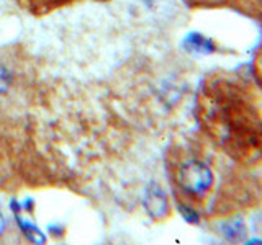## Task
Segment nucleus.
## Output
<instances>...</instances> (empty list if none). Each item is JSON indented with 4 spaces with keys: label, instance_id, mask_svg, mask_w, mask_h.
<instances>
[{
    "label": "nucleus",
    "instance_id": "2",
    "mask_svg": "<svg viewBox=\"0 0 262 245\" xmlns=\"http://www.w3.org/2000/svg\"><path fill=\"white\" fill-rule=\"evenodd\" d=\"M176 177L180 190L193 200H203L211 191L213 183H215L211 167L207 160L200 157L184 159L179 163Z\"/></svg>",
    "mask_w": 262,
    "mask_h": 245
},
{
    "label": "nucleus",
    "instance_id": "4",
    "mask_svg": "<svg viewBox=\"0 0 262 245\" xmlns=\"http://www.w3.org/2000/svg\"><path fill=\"white\" fill-rule=\"evenodd\" d=\"M256 65H257V76H259V79L262 82V43H260V49H259V54H257Z\"/></svg>",
    "mask_w": 262,
    "mask_h": 245
},
{
    "label": "nucleus",
    "instance_id": "3",
    "mask_svg": "<svg viewBox=\"0 0 262 245\" xmlns=\"http://www.w3.org/2000/svg\"><path fill=\"white\" fill-rule=\"evenodd\" d=\"M192 4L200 7H233V8H257L260 0H190Z\"/></svg>",
    "mask_w": 262,
    "mask_h": 245
},
{
    "label": "nucleus",
    "instance_id": "1",
    "mask_svg": "<svg viewBox=\"0 0 262 245\" xmlns=\"http://www.w3.org/2000/svg\"><path fill=\"white\" fill-rule=\"evenodd\" d=\"M202 118L231 159L243 165L262 160V114L244 87L225 79L213 82L203 93Z\"/></svg>",
    "mask_w": 262,
    "mask_h": 245
}]
</instances>
